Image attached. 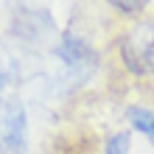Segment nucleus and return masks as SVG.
<instances>
[{"mask_svg": "<svg viewBox=\"0 0 154 154\" xmlns=\"http://www.w3.org/2000/svg\"><path fill=\"white\" fill-rule=\"evenodd\" d=\"M3 87H6V79H3V73H0V93H3Z\"/></svg>", "mask_w": 154, "mask_h": 154, "instance_id": "0eeeda50", "label": "nucleus"}, {"mask_svg": "<svg viewBox=\"0 0 154 154\" xmlns=\"http://www.w3.org/2000/svg\"><path fill=\"white\" fill-rule=\"evenodd\" d=\"M25 149V109L20 101L6 104L3 112V137H0V154H23Z\"/></svg>", "mask_w": 154, "mask_h": 154, "instance_id": "f03ea898", "label": "nucleus"}, {"mask_svg": "<svg viewBox=\"0 0 154 154\" xmlns=\"http://www.w3.org/2000/svg\"><path fill=\"white\" fill-rule=\"evenodd\" d=\"M126 115H129V121H132L134 129L143 132V134L154 143V112H151V109H143V106H132Z\"/></svg>", "mask_w": 154, "mask_h": 154, "instance_id": "20e7f679", "label": "nucleus"}, {"mask_svg": "<svg viewBox=\"0 0 154 154\" xmlns=\"http://www.w3.org/2000/svg\"><path fill=\"white\" fill-rule=\"evenodd\" d=\"M106 3H112L115 8H121L126 14H134V11H140V8H146L151 0H106Z\"/></svg>", "mask_w": 154, "mask_h": 154, "instance_id": "423d86ee", "label": "nucleus"}, {"mask_svg": "<svg viewBox=\"0 0 154 154\" xmlns=\"http://www.w3.org/2000/svg\"><path fill=\"white\" fill-rule=\"evenodd\" d=\"M121 59L134 76H154V20L134 23L121 37Z\"/></svg>", "mask_w": 154, "mask_h": 154, "instance_id": "f257e3e1", "label": "nucleus"}, {"mask_svg": "<svg viewBox=\"0 0 154 154\" xmlns=\"http://www.w3.org/2000/svg\"><path fill=\"white\" fill-rule=\"evenodd\" d=\"M129 146H132L129 134H126V132H121V134H112V137L106 140L104 154H129Z\"/></svg>", "mask_w": 154, "mask_h": 154, "instance_id": "39448f33", "label": "nucleus"}, {"mask_svg": "<svg viewBox=\"0 0 154 154\" xmlns=\"http://www.w3.org/2000/svg\"><path fill=\"white\" fill-rule=\"evenodd\" d=\"M56 53L65 59V65L70 70H76V73H90V70L95 67V62H98L95 53H93V48H90L84 39L73 37V34H65V37H62Z\"/></svg>", "mask_w": 154, "mask_h": 154, "instance_id": "7ed1b4c3", "label": "nucleus"}]
</instances>
